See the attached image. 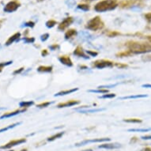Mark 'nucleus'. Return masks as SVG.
<instances>
[{
    "mask_svg": "<svg viewBox=\"0 0 151 151\" xmlns=\"http://www.w3.org/2000/svg\"><path fill=\"white\" fill-rule=\"evenodd\" d=\"M22 40H24V42H25V44H32V43H33L35 41V38H33V37H31V38L25 37L24 39H22Z\"/></svg>",
    "mask_w": 151,
    "mask_h": 151,
    "instance_id": "obj_29",
    "label": "nucleus"
},
{
    "mask_svg": "<svg viewBox=\"0 0 151 151\" xmlns=\"http://www.w3.org/2000/svg\"><path fill=\"white\" fill-rule=\"evenodd\" d=\"M78 8L80 9V10H83V11H87V10H89V6L86 5V4H80V5L78 6Z\"/></svg>",
    "mask_w": 151,
    "mask_h": 151,
    "instance_id": "obj_28",
    "label": "nucleus"
},
{
    "mask_svg": "<svg viewBox=\"0 0 151 151\" xmlns=\"http://www.w3.org/2000/svg\"><path fill=\"white\" fill-rule=\"evenodd\" d=\"M141 151H151V148L150 147H146V148L141 150Z\"/></svg>",
    "mask_w": 151,
    "mask_h": 151,
    "instance_id": "obj_43",
    "label": "nucleus"
},
{
    "mask_svg": "<svg viewBox=\"0 0 151 151\" xmlns=\"http://www.w3.org/2000/svg\"><path fill=\"white\" fill-rule=\"evenodd\" d=\"M86 1H93V0H86Z\"/></svg>",
    "mask_w": 151,
    "mask_h": 151,
    "instance_id": "obj_45",
    "label": "nucleus"
},
{
    "mask_svg": "<svg viewBox=\"0 0 151 151\" xmlns=\"http://www.w3.org/2000/svg\"><path fill=\"white\" fill-rule=\"evenodd\" d=\"M117 6V3L116 0H104L95 6L94 10L97 12H106L109 10L116 9Z\"/></svg>",
    "mask_w": 151,
    "mask_h": 151,
    "instance_id": "obj_2",
    "label": "nucleus"
},
{
    "mask_svg": "<svg viewBox=\"0 0 151 151\" xmlns=\"http://www.w3.org/2000/svg\"><path fill=\"white\" fill-rule=\"evenodd\" d=\"M142 87H144V88H150V89H151V84H144L142 86Z\"/></svg>",
    "mask_w": 151,
    "mask_h": 151,
    "instance_id": "obj_42",
    "label": "nucleus"
},
{
    "mask_svg": "<svg viewBox=\"0 0 151 151\" xmlns=\"http://www.w3.org/2000/svg\"><path fill=\"white\" fill-rule=\"evenodd\" d=\"M34 104V101H22L19 103V106L22 108H29Z\"/></svg>",
    "mask_w": 151,
    "mask_h": 151,
    "instance_id": "obj_21",
    "label": "nucleus"
},
{
    "mask_svg": "<svg viewBox=\"0 0 151 151\" xmlns=\"http://www.w3.org/2000/svg\"><path fill=\"white\" fill-rule=\"evenodd\" d=\"M55 25H56V22H55V21H54V20L47 21V22H46V26H47V28L54 27Z\"/></svg>",
    "mask_w": 151,
    "mask_h": 151,
    "instance_id": "obj_27",
    "label": "nucleus"
},
{
    "mask_svg": "<svg viewBox=\"0 0 151 151\" xmlns=\"http://www.w3.org/2000/svg\"><path fill=\"white\" fill-rule=\"evenodd\" d=\"M78 90V88H74V89H67V90H63V91H60L57 93H55L54 95L55 97H60V96H64V95H67V94L72 93L74 92H76Z\"/></svg>",
    "mask_w": 151,
    "mask_h": 151,
    "instance_id": "obj_13",
    "label": "nucleus"
},
{
    "mask_svg": "<svg viewBox=\"0 0 151 151\" xmlns=\"http://www.w3.org/2000/svg\"><path fill=\"white\" fill-rule=\"evenodd\" d=\"M80 104V101H68L64 103H60L57 105L58 109H62V108H67V107H71L74 105H77Z\"/></svg>",
    "mask_w": 151,
    "mask_h": 151,
    "instance_id": "obj_10",
    "label": "nucleus"
},
{
    "mask_svg": "<svg viewBox=\"0 0 151 151\" xmlns=\"http://www.w3.org/2000/svg\"><path fill=\"white\" fill-rule=\"evenodd\" d=\"M114 66V63L109 60H97L93 63V67L97 69H104L106 67H112Z\"/></svg>",
    "mask_w": 151,
    "mask_h": 151,
    "instance_id": "obj_4",
    "label": "nucleus"
},
{
    "mask_svg": "<svg viewBox=\"0 0 151 151\" xmlns=\"http://www.w3.org/2000/svg\"><path fill=\"white\" fill-rule=\"evenodd\" d=\"M116 97V94L114 93H109V94H104L103 96H100V99H111V98H114Z\"/></svg>",
    "mask_w": 151,
    "mask_h": 151,
    "instance_id": "obj_25",
    "label": "nucleus"
},
{
    "mask_svg": "<svg viewBox=\"0 0 151 151\" xmlns=\"http://www.w3.org/2000/svg\"><path fill=\"white\" fill-rule=\"evenodd\" d=\"M146 19H147L150 22H151V13L146 14Z\"/></svg>",
    "mask_w": 151,
    "mask_h": 151,
    "instance_id": "obj_39",
    "label": "nucleus"
},
{
    "mask_svg": "<svg viewBox=\"0 0 151 151\" xmlns=\"http://www.w3.org/2000/svg\"><path fill=\"white\" fill-rule=\"evenodd\" d=\"M22 151H24V150H22Z\"/></svg>",
    "mask_w": 151,
    "mask_h": 151,
    "instance_id": "obj_48",
    "label": "nucleus"
},
{
    "mask_svg": "<svg viewBox=\"0 0 151 151\" xmlns=\"http://www.w3.org/2000/svg\"><path fill=\"white\" fill-rule=\"evenodd\" d=\"M41 55H42V56H46V55H48V52H47V50H44V51H42V52H41Z\"/></svg>",
    "mask_w": 151,
    "mask_h": 151,
    "instance_id": "obj_40",
    "label": "nucleus"
},
{
    "mask_svg": "<svg viewBox=\"0 0 151 151\" xmlns=\"http://www.w3.org/2000/svg\"><path fill=\"white\" fill-rule=\"evenodd\" d=\"M142 139H144V140H150L151 135H146V136H142Z\"/></svg>",
    "mask_w": 151,
    "mask_h": 151,
    "instance_id": "obj_38",
    "label": "nucleus"
},
{
    "mask_svg": "<svg viewBox=\"0 0 151 151\" xmlns=\"http://www.w3.org/2000/svg\"><path fill=\"white\" fill-rule=\"evenodd\" d=\"M48 37H49V34H48V33H45L44 35H41V36H40V40H41V41H43V42H45V41H46V40L48 39Z\"/></svg>",
    "mask_w": 151,
    "mask_h": 151,
    "instance_id": "obj_31",
    "label": "nucleus"
},
{
    "mask_svg": "<svg viewBox=\"0 0 151 151\" xmlns=\"http://www.w3.org/2000/svg\"><path fill=\"white\" fill-rule=\"evenodd\" d=\"M52 102H45V103H41V104H37V108H40V109H42V108H46V107H47L48 105H50V104H52Z\"/></svg>",
    "mask_w": 151,
    "mask_h": 151,
    "instance_id": "obj_30",
    "label": "nucleus"
},
{
    "mask_svg": "<svg viewBox=\"0 0 151 151\" xmlns=\"http://www.w3.org/2000/svg\"><path fill=\"white\" fill-rule=\"evenodd\" d=\"M19 3H17V1H11L10 3H8L6 6L4 7V11L7 13H12L15 10H17V8L19 7Z\"/></svg>",
    "mask_w": 151,
    "mask_h": 151,
    "instance_id": "obj_6",
    "label": "nucleus"
},
{
    "mask_svg": "<svg viewBox=\"0 0 151 151\" xmlns=\"http://www.w3.org/2000/svg\"><path fill=\"white\" fill-rule=\"evenodd\" d=\"M89 93H107L109 90L104 89H89Z\"/></svg>",
    "mask_w": 151,
    "mask_h": 151,
    "instance_id": "obj_22",
    "label": "nucleus"
},
{
    "mask_svg": "<svg viewBox=\"0 0 151 151\" xmlns=\"http://www.w3.org/2000/svg\"><path fill=\"white\" fill-rule=\"evenodd\" d=\"M86 53L88 55H89V56H97V52H92V51H86Z\"/></svg>",
    "mask_w": 151,
    "mask_h": 151,
    "instance_id": "obj_34",
    "label": "nucleus"
},
{
    "mask_svg": "<svg viewBox=\"0 0 151 151\" xmlns=\"http://www.w3.org/2000/svg\"><path fill=\"white\" fill-rule=\"evenodd\" d=\"M20 124H21V123H16V124H12V125H10V126L6 127H3V128H2L1 130H0V133L4 132V131H8V130H10V129H11V128H14V127H15L16 126H18V125H20Z\"/></svg>",
    "mask_w": 151,
    "mask_h": 151,
    "instance_id": "obj_24",
    "label": "nucleus"
},
{
    "mask_svg": "<svg viewBox=\"0 0 151 151\" xmlns=\"http://www.w3.org/2000/svg\"><path fill=\"white\" fill-rule=\"evenodd\" d=\"M0 47H1V45H0Z\"/></svg>",
    "mask_w": 151,
    "mask_h": 151,
    "instance_id": "obj_46",
    "label": "nucleus"
},
{
    "mask_svg": "<svg viewBox=\"0 0 151 151\" xmlns=\"http://www.w3.org/2000/svg\"><path fill=\"white\" fill-rule=\"evenodd\" d=\"M25 111V109H22V110H17V111H13V112H10V113H6V114L3 115L2 116L0 117V119H4V118H9V117L14 116L16 115H18L22 113V112H24Z\"/></svg>",
    "mask_w": 151,
    "mask_h": 151,
    "instance_id": "obj_16",
    "label": "nucleus"
},
{
    "mask_svg": "<svg viewBox=\"0 0 151 151\" xmlns=\"http://www.w3.org/2000/svg\"><path fill=\"white\" fill-rule=\"evenodd\" d=\"M73 22H74V20H73V18L72 17H67L66 19H64V20L62 22L60 23V25H59V27H58V29H59V30H61V31H63V30H64L66 28H67L69 25H70L73 23Z\"/></svg>",
    "mask_w": 151,
    "mask_h": 151,
    "instance_id": "obj_8",
    "label": "nucleus"
},
{
    "mask_svg": "<svg viewBox=\"0 0 151 151\" xmlns=\"http://www.w3.org/2000/svg\"><path fill=\"white\" fill-rule=\"evenodd\" d=\"M59 60L62 64L65 65V66H67V67H72L73 66V63H72L71 60L67 55L60 56V57H59Z\"/></svg>",
    "mask_w": 151,
    "mask_h": 151,
    "instance_id": "obj_11",
    "label": "nucleus"
},
{
    "mask_svg": "<svg viewBox=\"0 0 151 151\" xmlns=\"http://www.w3.org/2000/svg\"><path fill=\"white\" fill-rule=\"evenodd\" d=\"M40 1H41V0H40Z\"/></svg>",
    "mask_w": 151,
    "mask_h": 151,
    "instance_id": "obj_47",
    "label": "nucleus"
},
{
    "mask_svg": "<svg viewBox=\"0 0 151 151\" xmlns=\"http://www.w3.org/2000/svg\"><path fill=\"white\" fill-rule=\"evenodd\" d=\"M74 55H75L76 56H78V57H82L83 59H86V60L89 59V56H87L85 54L84 51L82 48V47H79V46L76 47V49L74 51Z\"/></svg>",
    "mask_w": 151,
    "mask_h": 151,
    "instance_id": "obj_12",
    "label": "nucleus"
},
{
    "mask_svg": "<svg viewBox=\"0 0 151 151\" xmlns=\"http://www.w3.org/2000/svg\"><path fill=\"white\" fill-rule=\"evenodd\" d=\"M26 142V139H16V140H12L10 141V142H8L7 144H6L4 146H1L0 148L1 149H10L14 147V146H16L17 145H21V144L25 143Z\"/></svg>",
    "mask_w": 151,
    "mask_h": 151,
    "instance_id": "obj_7",
    "label": "nucleus"
},
{
    "mask_svg": "<svg viewBox=\"0 0 151 151\" xmlns=\"http://www.w3.org/2000/svg\"><path fill=\"white\" fill-rule=\"evenodd\" d=\"M66 3H67V5H68V6H70V7H72L73 6L75 5V1L74 0H67V2H66Z\"/></svg>",
    "mask_w": 151,
    "mask_h": 151,
    "instance_id": "obj_32",
    "label": "nucleus"
},
{
    "mask_svg": "<svg viewBox=\"0 0 151 151\" xmlns=\"http://www.w3.org/2000/svg\"><path fill=\"white\" fill-rule=\"evenodd\" d=\"M120 147H121V145L119 143H104L98 146V148L106 149V150H115V149H119Z\"/></svg>",
    "mask_w": 151,
    "mask_h": 151,
    "instance_id": "obj_9",
    "label": "nucleus"
},
{
    "mask_svg": "<svg viewBox=\"0 0 151 151\" xmlns=\"http://www.w3.org/2000/svg\"><path fill=\"white\" fill-rule=\"evenodd\" d=\"M23 70H24V68H23V67H22V68H20L19 70H15V71L14 72V74H20V73H22V71H23Z\"/></svg>",
    "mask_w": 151,
    "mask_h": 151,
    "instance_id": "obj_37",
    "label": "nucleus"
},
{
    "mask_svg": "<svg viewBox=\"0 0 151 151\" xmlns=\"http://www.w3.org/2000/svg\"><path fill=\"white\" fill-rule=\"evenodd\" d=\"M37 71L40 73H49L52 71V67H47V66H40L37 68Z\"/></svg>",
    "mask_w": 151,
    "mask_h": 151,
    "instance_id": "obj_18",
    "label": "nucleus"
},
{
    "mask_svg": "<svg viewBox=\"0 0 151 151\" xmlns=\"http://www.w3.org/2000/svg\"><path fill=\"white\" fill-rule=\"evenodd\" d=\"M21 37V33L20 32H17V33H15L14 35H13V36H11V37L8 39V40L6 42V46H9V45H10L11 44H13V43L14 42V41H16V40L19 38V37Z\"/></svg>",
    "mask_w": 151,
    "mask_h": 151,
    "instance_id": "obj_14",
    "label": "nucleus"
},
{
    "mask_svg": "<svg viewBox=\"0 0 151 151\" xmlns=\"http://www.w3.org/2000/svg\"><path fill=\"white\" fill-rule=\"evenodd\" d=\"M111 140L109 138H103V139H89V140H84V141L80 142L78 143L75 144V146H82L87 145L89 143H95V142H109Z\"/></svg>",
    "mask_w": 151,
    "mask_h": 151,
    "instance_id": "obj_5",
    "label": "nucleus"
},
{
    "mask_svg": "<svg viewBox=\"0 0 151 151\" xmlns=\"http://www.w3.org/2000/svg\"><path fill=\"white\" fill-rule=\"evenodd\" d=\"M124 122L131 123V124H139V123H142V120L139 119H124Z\"/></svg>",
    "mask_w": 151,
    "mask_h": 151,
    "instance_id": "obj_26",
    "label": "nucleus"
},
{
    "mask_svg": "<svg viewBox=\"0 0 151 151\" xmlns=\"http://www.w3.org/2000/svg\"><path fill=\"white\" fill-rule=\"evenodd\" d=\"M150 131H151V128H133L128 130V131H132V132H148Z\"/></svg>",
    "mask_w": 151,
    "mask_h": 151,
    "instance_id": "obj_23",
    "label": "nucleus"
},
{
    "mask_svg": "<svg viewBox=\"0 0 151 151\" xmlns=\"http://www.w3.org/2000/svg\"><path fill=\"white\" fill-rule=\"evenodd\" d=\"M77 34V32H76V30L75 29H70L68 30L66 33H65V39H70V38H72L73 37H74L75 35Z\"/></svg>",
    "mask_w": 151,
    "mask_h": 151,
    "instance_id": "obj_19",
    "label": "nucleus"
},
{
    "mask_svg": "<svg viewBox=\"0 0 151 151\" xmlns=\"http://www.w3.org/2000/svg\"><path fill=\"white\" fill-rule=\"evenodd\" d=\"M129 52L134 54H144L151 52V44L131 42L127 45Z\"/></svg>",
    "mask_w": 151,
    "mask_h": 151,
    "instance_id": "obj_1",
    "label": "nucleus"
},
{
    "mask_svg": "<svg viewBox=\"0 0 151 151\" xmlns=\"http://www.w3.org/2000/svg\"><path fill=\"white\" fill-rule=\"evenodd\" d=\"M60 48V46L58 45H51L50 46V49L52 50V51H55V50L56 49H59Z\"/></svg>",
    "mask_w": 151,
    "mask_h": 151,
    "instance_id": "obj_36",
    "label": "nucleus"
},
{
    "mask_svg": "<svg viewBox=\"0 0 151 151\" xmlns=\"http://www.w3.org/2000/svg\"><path fill=\"white\" fill-rule=\"evenodd\" d=\"M105 109H86V110H79L80 113H95L99 111H104Z\"/></svg>",
    "mask_w": 151,
    "mask_h": 151,
    "instance_id": "obj_17",
    "label": "nucleus"
},
{
    "mask_svg": "<svg viewBox=\"0 0 151 151\" xmlns=\"http://www.w3.org/2000/svg\"><path fill=\"white\" fill-rule=\"evenodd\" d=\"M117 67H119V68H123V67H127V65H124V64H119V63H116V64Z\"/></svg>",
    "mask_w": 151,
    "mask_h": 151,
    "instance_id": "obj_41",
    "label": "nucleus"
},
{
    "mask_svg": "<svg viewBox=\"0 0 151 151\" xmlns=\"http://www.w3.org/2000/svg\"><path fill=\"white\" fill-rule=\"evenodd\" d=\"M35 25L34 22H25L24 24V26H27V27H31L32 28Z\"/></svg>",
    "mask_w": 151,
    "mask_h": 151,
    "instance_id": "obj_35",
    "label": "nucleus"
},
{
    "mask_svg": "<svg viewBox=\"0 0 151 151\" xmlns=\"http://www.w3.org/2000/svg\"><path fill=\"white\" fill-rule=\"evenodd\" d=\"M103 27H104V23L102 22L101 19L99 17H93V19L87 22L86 29L92 31H97Z\"/></svg>",
    "mask_w": 151,
    "mask_h": 151,
    "instance_id": "obj_3",
    "label": "nucleus"
},
{
    "mask_svg": "<svg viewBox=\"0 0 151 151\" xmlns=\"http://www.w3.org/2000/svg\"><path fill=\"white\" fill-rule=\"evenodd\" d=\"M63 134H64V132H60V133H57V134H54V135H52V136L49 137V138L47 139V141L52 142V141H54V140H55V139H60Z\"/></svg>",
    "mask_w": 151,
    "mask_h": 151,
    "instance_id": "obj_20",
    "label": "nucleus"
},
{
    "mask_svg": "<svg viewBox=\"0 0 151 151\" xmlns=\"http://www.w3.org/2000/svg\"><path fill=\"white\" fill-rule=\"evenodd\" d=\"M147 95L145 94H137V95H131V96H126V97H119V100H127V99H138V98H144L147 97Z\"/></svg>",
    "mask_w": 151,
    "mask_h": 151,
    "instance_id": "obj_15",
    "label": "nucleus"
},
{
    "mask_svg": "<svg viewBox=\"0 0 151 151\" xmlns=\"http://www.w3.org/2000/svg\"><path fill=\"white\" fill-rule=\"evenodd\" d=\"M5 109V108H0V110H4Z\"/></svg>",
    "mask_w": 151,
    "mask_h": 151,
    "instance_id": "obj_44",
    "label": "nucleus"
},
{
    "mask_svg": "<svg viewBox=\"0 0 151 151\" xmlns=\"http://www.w3.org/2000/svg\"><path fill=\"white\" fill-rule=\"evenodd\" d=\"M13 63V61H9V62L6 63H0V68H2L3 67H6V66H8V65H10Z\"/></svg>",
    "mask_w": 151,
    "mask_h": 151,
    "instance_id": "obj_33",
    "label": "nucleus"
}]
</instances>
